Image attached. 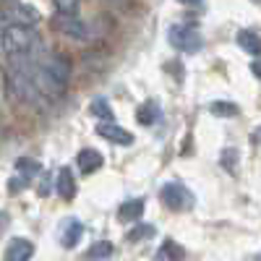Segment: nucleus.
<instances>
[{
	"label": "nucleus",
	"instance_id": "1",
	"mask_svg": "<svg viewBox=\"0 0 261 261\" xmlns=\"http://www.w3.org/2000/svg\"><path fill=\"white\" fill-rule=\"evenodd\" d=\"M34 63L29 55H8V73H6V89H11V94L27 105H34L39 99L37 86L32 79Z\"/></svg>",
	"mask_w": 261,
	"mask_h": 261
},
{
	"label": "nucleus",
	"instance_id": "2",
	"mask_svg": "<svg viewBox=\"0 0 261 261\" xmlns=\"http://www.w3.org/2000/svg\"><path fill=\"white\" fill-rule=\"evenodd\" d=\"M0 42H3V53H8V55H29V50L39 42V37L32 27L8 24L0 32Z\"/></svg>",
	"mask_w": 261,
	"mask_h": 261
},
{
	"label": "nucleus",
	"instance_id": "3",
	"mask_svg": "<svg viewBox=\"0 0 261 261\" xmlns=\"http://www.w3.org/2000/svg\"><path fill=\"white\" fill-rule=\"evenodd\" d=\"M167 39H170V45L175 47V50L188 53V55L199 53V50H201V45H204L201 32L196 29V27H191V24H175V27H170Z\"/></svg>",
	"mask_w": 261,
	"mask_h": 261
},
{
	"label": "nucleus",
	"instance_id": "4",
	"mask_svg": "<svg viewBox=\"0 0 261 261\" xmlns=\"http://www.w3.org/2000/svg\"><path fill=\"white\" fill-rule=\"evenodd\" d=\"M160 199L172 212H188L193 206V193L183 183H165L160 188Z\"/></svg>",
	"mask_w": 261,
	"mask_h": 261
},
{
	"label": "nucleus",
	"instance_id": "5",
	"mask_svg": "<svg viewBox=\"0 0 261 261\" xmlns=\"http://www.w3.org/2000/svg\"><path fill=\"white\" fill-rule=\"evenodd\" d=\"M39 68L45 71V73H50L58 84H68V79H71V60L65 58V55H60V53H50L45 60L39 63Z\"/></svg>",
	"mask_w": 261,
	"mask_h": 261
},
{
	"label": "nucleus",
	"instance_id": "6",
	"mask_svg": "<svg viewBox=\"0 0 261 261\" xmlns=\"http://www.w3.org/2000/svg\"><path fill=\"white\" fill-rule=\"evenodd\" d=\"M3 18H8L11 24H18V27H34L37 21H39V13H37L32 6L13 0V3L3 11Z\"/></svg>",
	"mask_w": 261,
	"mask_h": 261
},
{
	"label": "nucleus",
	"instance_id": "7",
	"mask_svg": "<svg viewBox=\"0 0 261 261\" xmlns=\"http://www.w3.org/2000/svg\"><path fill=\"white\" fill-rule=\"evenodd\" d=\"M53 27H55V32L71 37V39H84L86 37V24L79 16H60L58 13L55 21H53Z\"/></svg>",
	"mask_w": 261,
	"mask_h": 261
},
{
	"label": "nucleus",
	"instance_id": "8",
	"mask_svg": "<svg viewBox=\"0 0 261 261\" xmlns=\"http://www.w3.org/2000/svg\"><path fill=\"white\" fill-rule=\"evenodd\" d=\"M81 235H84V225L76 220V217H68V220H63V225L58 230V241H60L63 248H76Z\"/></svg>",
	"mask_w": 261,
	"mask_h": 261
},
{
	"label": "nucleus",
	"instance_id": "9",
	"mask_svg": "<svg viewBox=\"0 0 261 261\" xmlns=\"http://www.w3.org/2000/svg\"><path fill=\"white\" fill-rule=\"evenodd\" d=\"M94 130H97V136H102L105 141H110V144H123V146L134 144V136H130L125 128L115 125V123H97Z\"/></svg>",
	"mask_w": 261,
	"mask_h": 261
},
{
	"label": "nucleus",
	"instance_id": "10",
	"mask_svg": "<svg viewBox=\"0 0 261 261\" xmlns=\"http://www.w3.org/2000/svg\"><path fill=\"white\" fill-rule=\"evenodd\" d=\"M55 193L60 196L63 201H71L76 196V178H73L71 167H60L58 170V175H55Z\"/></svg>",
	"mask_w": 261,
	"mask_h": 261
},
{
	"label": "nucleus",
	"instance_id": "11",
	"mask_svg": "<svg viewBox=\"0 0 261 261\" xmlns=\"http://www.w3.org/2000/svg\"><path fill=\"white\" fill-rule=\"evenodd\" d=\"M102 162H105L102 154H99L97 149H89V146L81 149L79 154H76V167H79L81 175H92V172H97L102 167Z\"/></svg>",
	"mask_w": 261,
	"mask_h": 261
},
{
	"label": "nucleus",
	"instance_id": "12",
	"mask_svg": "<svg viewBox=\"0 0 261 261\" xmlns=\"http://www.w3.org/2000/svg\"><path fill=\"white\" fill-rule=\"evenodd\" d=\"M6 261H32L34 256V246L27 241V238H13V241L6 246Z\"/></svg>",
	"mask_w": 261,
	"mask_h": 261
},
{
	"label": "nucleus",
	"instance_id": "13",
	"mask_svg": "<svg viewBox=\"0 0 261 261\" xmlns=\"http://www.w3.org/2000/svg\"><path fill=\"white\" fill-rule=\"evenodd\" d=\"M154 261H186V251L183 246H178L172 238H165L162 246L154 253Z\"/></svg>",
	"mask_w": 261,
	"mask_h": 261
},
{
	"label": "nucleus",
	"instance_id": "14",
	"mask_svg": "<svg viewBox=\"0 0 261 261\" xmlns=\"http://www.w3.org/2000/svg\"><path fill=\"white\" fill-rule=\"evenodd\" d=\"M144 199H128V201H123L120 206H118V220L120 222H134V220H139V217L144 214Z\"/></svg>",
	"mask_w": 261,
	"mask_h": 261
},
{
	"label": "nucleus",
	"instance_id": "15",
	"mask_svg": "<svg viewBox=\"0 0 261 261\" xmlns=\"http://www.w3.org/2000/svg\"><path fill=\"white\" fill-rule=\"evenodd\" d=\"M160 118H162V110H160V105H157L154 99H146L144 105H139L136 120H139L141 125H154Z\"/></svg>",
	"mask_w": 261,
	"mask_h": 261
},
{
	"label": "nucleus",
	"instance_id": "16",
	"mask_svg": "<svg viewBox=\"0 0 261 261\" xmlns=\"http://www.w3.org/2000/svg\"><path fill=\"white\" fill-rule=\"evenodd\" d=\"M235 42H238V47L241 50H246L248 55H258V50H261V42H258V34L253 32V29H241L238 32V37H235Z\"/></svg>",
	"mask_w": 261,
	"mask_h": 261
},
{
	"label": "nucleus",
	"instance_id": "17",
	"mask_svg": "<svg viewBox=\"0 0 261 261\" xmlns=\"http://www.w3.org/2000/svg\"><path fill=\"white\" fill-rule=\"evenodd\" d=\"M89 113H92V115H97V118H102L99 123H110V120H113V107H110V102H107L105 97L92 99V105H89Z\"/></svg>",
	"mask_w": 261,
	"mask_h": 261
},
{
	"label": "nucleus",
	"instance_id": "18",
	"mask_svg": "<svg viewBox=\"0 0 261 261\" xmlns=\"http://www.w3.org/2000/svg\"><path fill=\"white\" fill-rule=\"evenodd\" d=\"M39 162L37 160H29V157H21V160H16V175H24L27 180L29 178H34V175H39Z\"/></svg>",
	"mask_w": 261,
	"mask_h": 261
},
{
	"label": "nucleus",
	"instance_id": "19",
	"mask_svg": "<svg viewBox=\"0 0 261 261\" xmlns=\"http://www.w3.org/2000/svg\"><path fill=\"white\" fill-rule=\"evenodd\" d=\"M89 261H107L113 256V243H107V241H99V243H94L92 248H89Z\"/></svg>",
	"mask_w": 261,
	"mask_h": 261
},
{
	"label": "nucleus",
	"instance_id": "20",
	"mask_svg": "<svg viewBox=\"0 0 261 261\" xmlns=\"http://www.w3.org/2000/svg\"><path fill=\"white\" fill-rule=\"evenodd\" d=\"M209 110H212V115H220V118H235L238 105H232V102H212Z\"/></svg>",
	"mask_w": 261,
	"mask_h": 261
},
{
	"label": "nucleus",
	"instance_id": "21",
	"mask_svg": "<svg viewBox=\"0 0 261 261\" xmlns=\"http://www.w3.org/2000/svg\"><path fill=\"white\" fill-rule=\"evenodd\" d=\"M79 3L81 0H53V6L60 16H76L79 13Z\"/></svg>",
	"mask_w": 261,
	"mask_h": 261
},
{
	"label": "nucleus",
	"instance_id": "22",
	"mask_svg": "<svg viewBox=\"0 0 261 261\" xmlns=\"http://www.w3.org/2000/svg\"><path fill=\"white\" fill-rule=\"evenodd\" d=\"M151 235H154V227L151 225H139V227H134L128 232V241L136 243V241H146V238H151Z\"/></svg>",
	"mask_w": 261,
	"mask_h": 261
},
{
	"label": "nucleus",
	"instance_id": "23",
	"mask_svg": "<svg viewBox=\"0 0 261 261\" xmlns=\"http://www.w3.org/2000/svg\"><path fill=\"white\" fill-rule=\"evenodd\" d=\"M235 162H238V151H235V149H225V154H222V167H227L230 172H235Z\"/></svg>",
	"mask_w": 261,
	"mask_h": 261
},
{
	"label": "nucleus",
	"instance_id": "24",
	"mask_svg": "<svg viewBox=\"0 0 261 261\" xmlns=\"http://www.w3.org/2000/svg\"><path fill=\"white\" fill-rule=\"evenodd\" d=\"M27 186H29V180H27L24 175H16V178H11V180H8V191H11V193H18V191H24Z\"/></svg>",
	"mask_w": 261,
	"mask_h": 261
},
{
	"label": "nucleus",
	"instance_id": "25",
	"mask_svg": "<svg viewBox=\"0 0 261 261\" xmlns=\"http://www.w3.org/2000/svg\"><path fill=\"white\" fill-rule=\"evenodd\" d=\"M8 225H11V217H8L6 212H0V235L8 230Z\"/></svg>",
	"mask_w": 261,
	"mask_h": 261
},
{
	"label": "nucleus",
	"instance_id": "26",
	"mask_svg": "<svg viewBox=\"0 0 261 261\" xmlns=\"http://www.w3.org/2000/svg\"><path fill=\"white\" fill-rule=\"evenodd\" d=\"M3 94H6V71L0 68V97H3Z\"/></svg>",
	"mask_w": 261,
	"mask_h": 261
},
{
	"label": "nucleus",
	"instance_id": "27",
	"mask_svg": "<svg viewBox=\"0 0 261 261\" xmlns=\"http://www.w3.org/2000/svg\"><path fill=\"white\" fill-rule=\"evenodd\" d=\"M178 3H186V6H201L204 0H178Z\"/></svg>",
	"mask_w": 261,
	"mask_h": 261
},
{
	"label": "nucleus",
	"instance_id": "28",
	"mask_svg": "<svg viewBox=\"0 0 261 261\" xmlns=\"http://www.w3.org/2000/svg\"><path fill=\"white\" fill-rule=\"evenodd\" d=\"M3 3H8V6H11V3H13V0H0V6H3Z\"/></svg>",
	"mask_w": 261,
	"mask_h": 261
},
{
	"label": "nucleus",
	"instance_id": "29",
	"mask_svg": "<svg viewBox=\"0 0 261 261\" xmlns=\"http://www.w3.org/2000/svg\"><path fill=\"white\" fill-rule=\"evenodd\" d=\"M0 21H6V18H3V8H0Z\"/></svg>",
	"mask_w": 261,
	"mask_h": 261
},
{
	"label": "nucleus",
	"instance_id": "30",
	"mask_svg": "<svg viewBox=\"0 0 261 261\" xmlns=\"http://www.w3.org/2000/svg\"><path fill=\"white\" fill-rule=\"evenodd\" d=\"M0 53H3V42H0Z\"/></svg>",
	"mask_w": 261,
	"mask_h": 261
},
{
	"label": "nucleus",
	"instance_id": "31",
	"mask_svg": "<svg viewBox=\"0 0 261 261\" xmlns=\"http://www.w3.org/2000/svg\"><path fill=\"white\" fill-rule=\"evenodd\" d=\"M251 3H258V0H251Z\"/></svg>",
	"mask_w": 261,
	"mask_h": 261
}]
</instances>
